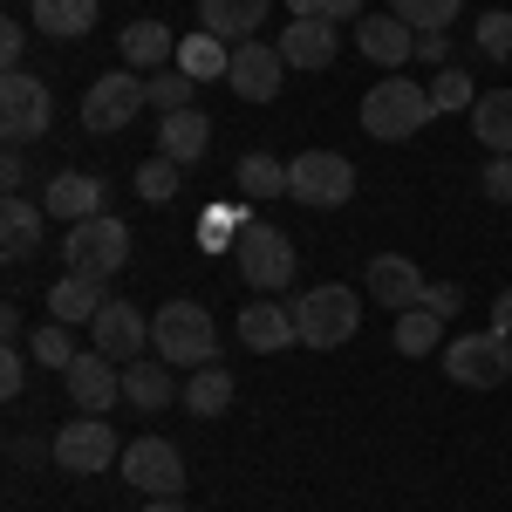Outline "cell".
<instances>
[{"instance_id":"19","label":"cell","mask_w":512,"mask_h":512,"mask_svg":"<svg viewBox=\"0 0 512 512\" xmlns=\"http://www.w3.org/2000/svg\"><path fill=\"white\" fill-rule=\"evenodd\" d=\"M117 48H123V69H137V76H164V62H178V35L164 21H130Z\"/></svg>"},{"instance_id":"31","label":"cell","mask_w":512,"mask_h":512,"mask_svg":"<svg viewBox=\"0 0 512 512\" xmlns=\"http://www.w3.org/2000/svg\"><path fill=\"white\" fill-rule=\"evenodd\" d=\"M437 342H444V315H431V308H403L396 315V355H431Z\"/></svg>"},{"instance_id":"38","label":"cell","mask_w":512,"mask_h":512,"mask_svg":"<svg viewBox=\"0 0 512 512\" xmlns=\"http://www.w3.org/2000/svg\"><path fill=\"white\" fill-rule=\"evenodd\" d=\"M294 21H362V0H294Z\"/></svg>"},{"instance_id":"18","label":"cell","mask_w":512,"mask_h":512,"mask_svg":"<svg viewBox=\"0 0 512 512\" xmlns=\"http://www.w3.org/2000/svg\"><path fill=\"white\" fill-rule=\"evenodd\" d=\"M41 205H48V219L82 226V219H96V212H103V178H89V171H55V178H48V192H41Z\"/></svg>"},{"instance_id":"9","label":"cell","mask_w":512,"mask_h":512,"mask_svg":"<svg viewBox=\"0 0 512 512\" xmlns=\"http://www.w3.org/2000/svg\"><path fill=\"white\" fill-rule=\"evenodd\" d=\"M444 376L458 383V390H499L512 376V342L506 335H465V342H451L444 349Z\"/></svg>"},{"instance_id":"5","label":"cell","mask_w":512,"mask_h":512,"mask_svg":"<svg viewBox=\"0 0 512 512\" xmlns=\"http://www.w3.org/2000/svg\"><path fill=\"white\" fill-rule=\"evenodd\" d=\"M62 260H69V274H89V280L123 274V260H130V226H123V219H110V212H96V219L69 226Z\"/></svg>"},{"instance_id":"15","label":"cell","mask_w":512,"mask_h":512,"mask_svg":"<svg viewBox=\"0 0 512 512\" xmlns=\"http://www.w3.org/2000/svg\"><path fill=\"white\" fill-rule=\"evenodd\" d=\"M424 267L417 260H403V253H376L369 260V301H383L390 315H403V308H424Z\"/></svg>"},{"instance_id":"14","label":"cell","mask_w":512,"mask_h":512,"mask_svg":"<svg viewBox=\"0 0 512 512\" xmlns=\"http://www.w3.org/2000/svg\"><path fill=\"white\" fill-rule=\"evenodd\" d=\"M144 342H151V321H144V308H130V301H103V315L89 321V349L110 355V362H137Z\"/></svg>"},{"instance_id":"13","label":"cell","mask_w":512,"mask_h":512,"mask_svg":"<svg viewBox=\"0 0 512 512\" xmlns=\"http://www.w3.org/2000/svg\"><path fill=\"white\" fill-rule=\"evenodd\" d=\"M280 76H287V55H280L274 41H239V48H233L226 82H233L239 103H274V96H280Z\"/></svg>"},{"instance_id":"28","label":"cell","mask_w":512,"mask_h":512,"mask_svg":"<svg viewBox=\"0 0 512 512\" xmlns=\"http://www.w3.org/2000/svg\"><path fill=\"white\" fill-rule=\"evenodd\" d=\"M178 69H185L192 82H219L226 69H233V48H226L219 35H205V28H198V35L178 41Z\"/></svg>"},{"instance_id":"12","label":"cell","mask_w":512,"mask_h":512,"mask_svg":"<svg viewBox=\"0 0 512 512\" xmlns=\"http://www.w3.org/2000/svg\"><path fill=\"white\" fill-rule=\"evenodd\" d=\"M62 383H69V403H76L82 417H110V403H123V369L96 349H82L62 369Z\"/></svg>"},{"instance_id":"16","label":"cell","mask_w":512,"mask_h":512,"mask_svg":"<svg viewBox=\"0 0 512 512\" xmlns=\"http://www.w3.org/2000/svg\"><path fill=\"white\" fill-rule=\"evenodd\" d=\"M355 48H362L376 69L403 76V62L417 55V28H410V21H396V14H362V21H355Z\"/></svg>"},{"instance_id":"29","label":"cell","mask_w":512,"mask_h":512,"mask_svg":"<svg viewBox=\"0 0 512 512\" xmlns=\"http://www.w3.org/2000/svg\"><path fill=\"white\" fill-rule=\"evenodd\" d=\"M171 396H178L171 369H151L144 355H137V362H123V403H137V410H164Z\"/></svg>"},{"instance_id":"45","label":"cell","mask_w":512,"mask_h":512,"mask_svg":"<svg viewBox=\"0 0 512 512\" xmlns=\"http://www.w3.org/2000/svg\"><path fill=\"white\" fill-rule=\"evenodd\" d=\"M417 55H424V62H444V55H451V41H444V35H417Z\"/></svg>"},{"instance_id":"11","label":"cell","mask_w":512,"mask_h":512,"mask_svg":"<svg viewBox=\"0 0 512 512\" xmlns=\"http://www.w3.org/2000/svg\"><path fill=\"white\" fill-rule=\"evenodd\" d=\"M123 478L144 499H178L185 492V458H178L171 437H137V444H123Z\"/></svg>"},{"instance_id":"41","label":"cell","mask_w":512,"mask_h":512,"mask_svg":"<svg viewBox=\"0 0 512 512\" xmlns=\"http://www.w3.org/2000/svg\"><path fill=\"white\" fill-rule=\"evenodd\" d=\"M21 55H28V28L21 21H0V62H7V76L21 69Z\"/></svg>"},{"instance_id":"1","label":"cell","mask_w":512,"mask_h":512,"mask_svg":"<svg viewBox=\"0 0 512 512\" xmlns=\"http://www.w3.org/2000/svg\"><path fill=\"white\" fill-rule=\"evenodd\" d=\"M431 117H437L431 89L410 82V76H383L369 96H362V130H369L376 144H403V137H417Z\"/></svg>"},{"instance_id":"8","label":"cell","mask_w":512,"mask_h":512,"mask_svg":"<svg viewBox=\"0 0 512 512\" xmlns=\"http://www.w3.org/2000/svg\"><path fill=\"white\" fill-rule=\"evenodd\" d=\"M48 458H55L69 478H96V472H110V465H123V444H117V431H110L103 417H76V424L55 431Z\"/></svg>"},{"instance_id":"35","label":"cell","mask_w":512,"mask_h":512,"mask_svg":"<svg viewBox=\"0 0 512 512\" xmlns=\"http://www.w3.org/2000/svg\"><path fill=\"white\" fill-rule=\"evenodd\" d=\"M431 103H437V117H472V76L465 69H444V76L431 82Z\"/></svg>"},{"instance_id":"6","label":"cell","mask_w":512,"mask_h":512,"mask_svg":"<svg viewBox=\"0 0 512 512\" xmlns=\"http://www.w3.org/2000/svg\"><path fill=\"white\" fill-rule=\"evenodd\" d=\"M233 260H239V280H246L253 294H280V287L294 280V239L280 233V226H267V219H246Z\"/></svg>"},{"instance_id":"4","label":"cell","mask_w":512,"mask_h":512,"mask_svg":"<svg viewBox=\"0 0 512 512\" xmlns=\"http://www.w3.org/2000/svg\"><path fill=\"white\" fill-rule=\"evenodd\" d=\"M287 198L308 205V212H335L355 198V164L342 151H301L287 164Z\"/></svg>"},{"instance_id":"30","label":"cell","mask_w":512,"mask_h":512,"mask_svg":"<svg viewBox=\"0 0 512 512\" xmlns=\"http://www.w3.org/2000/svg\"><path fill=\"white\" fill-rule=\"evenodd\" d=\"M239 192L253 198V205H267V198L287 192V164L267 158V151H253V158H239Z\"/></svg>"},{"instance_id":"37","label":"cell","mask_w":512,"mask_h":512,"mask_svg":"<svg viewBox=\"0 0 512 512\" xmlns=\"http://www.w3.org/2000/svg\"><path fill=\"white\" fill-rule=\"evenodd\" d=\"M472 41H478V55H485V62H506V55H512V14H485Z\"/></svg>"},{"instance_id":"10","label":"cell","mask_w":512,"mask_h":512,"mask_svg":"<svg viewBox=\"0 0 512 512\" xmlns=\"http://www.w3.org/2000/svg\"><path fill=\"white\" fill-rule=\"evenodd\" d=\"M55 123V96H48V82L28 76V69H14V76H0V130H7V144H28Z\"/></svg>"},{"instance_id":"22","label":"cell","mask_w":512,"mask_h":512,"mask_svg":"<svg viewBox=\"0 0 512 512\" xmlns=\"http://www.w3.org/2000/svg\"><path fill=\"white\" fill-rule=\"evenodd\" d=\"M41 219H48V205H28L21 192H7V205H0V246H7V267L35 260V246H41Z\"/></svg>"},{"instance_id":"39","label":"cell","mask_w":512,"mask_h":512,"mask_svg":"<svg viewBox=\"0 0 512 512\" xmlns=\"http://www.w3.org/2000/svg\"><path fill=\"white\" fill-rule=\"evenodd\" d=\"M28 362H35V355H21V342H7V349H0V396H21V390H28Z\"/></svg>"},{"instance_id":"46","label":"cell","mask_w":512,"mask_h":512,"mask_svg":"<svg viewBox=\"0 0 512 512\" xmlns=\"http://www.w3.org/2000/svg\"><path fill=\"white\" fill-rule=\"evenodd\" d=\"M137 512H185V499H144Z\"/></svg>"},{"instance_id":"2","label":"cell","mask_w":512,"mask_h":512,"mask_svg":"<svg viewBox=\"0 0 512 512\" xmlns=\"http://www.w3.org/2000/svg\"><path fill=\"white\" fill-rule=\"evenodd\" d=\"M151 349L171 369H205V362H219V328L198 301H164L151 315Z\"/></svg>"},{"instance_id":"25","label":"cell","mask_w":512,"mask_h":512,"mask_svg":"<svg viewBox=\"0 0 512 512\" xmlns=\"http://www.w3.org/2000/svg\"><path fill=\"white\" fill-rule=\"evenodd\" d=\"M472 137H478V151L512 158V89H485L472 103Z\"/></svg>"},{"instance_id":"43","label":"cell","mask_w":512,"mask_h":512,"mask_svg":"<svg viewBox=\"0 0 512 512\" xmlns=\"http://www.w3.org/2000/svg\"><path fill=\"white\" fill-rule=\"evenodd\" d=\"M492 335H506V342H512V287L492 301Z\"/></svg>"},{"instance_id":"40","label":"cell","mask_w":512,"mask_h":512,"mask_svg":"<svg viewBox=\"0 0 512 512\" xmlns=\"http://www.w3.org/2000/svg\"><path fill=\"white\" fill-rule=\"evenodd\" d=\"M478 192L492 198V205H512V158H492L478 171Z\"/></svg>"},{"instance_id":"26","label":"cell","mask_w":512,"mask_h":512,"mask_svg":"<svg viewBox=\"0 0 512 512\" xmlns=\"http://www.w3.org/2000/svg\"><path fill=\"white\" fill-rule=\"evenodd\" d=\"M35 28L48 41H82L96 28V0H35Z\"/></svg>"},{"instance_id":"42","label":"cell","mask_w":512,"mask_h":512,"mask_svg":"<svg viewBox=\"0 0 512 512\" xmlns=\"http://www.w3.org/2000/svg\"><path fill=\"white\" fill-rule=\"evenodd\" d=\"M424 308H431V315H458V308H465V287H451V280H444V287H431V294H424Z\"/></svg>"},{"instance_id":"20","label":"cell","mask_w":512,"mask_h":512,"mask_svg":"<svg viewBox=\"0 0 512 512\" xmlns=\"http://www.w3.org/2000/svg\"><path fill=\"white\" fill-rule=\"evenodd\" d=\"M274 48L287 55V69H308V76H315V69H328V62L342 55V35H335V21H294Z\"/></svg>"},{"instance_id":"21","label":"cell","mask_w":512,"mask_h":512,"mask_svg":"<svg viewBox=\"0 0 512 512\" xmlns=\"http://www.w3.org/2000/svg\"><path fill=\"white\" fill-rule=\"evenodd\" d=\"M158 151L171 164H205V151H212V123H205V110H171V117L158 123Z\"/></svg>"},{"instance_id":"36","label":"cell","mask_w":512,"mask_h":512,"mask_svg":"<svg viewBox=\"0 0 512 512\" xmlns=\"http://www.w3.org/2000/svg\"><path fill=\"white\" fill-rule=\"evenodd\" d=\"M192 96H198V82L185 76V69H164V76H151V110H158V117H171V110H192Z\"/></svg>"},{"instance_id":"3","label":"cell","mask_w":512,"mask_h":512,"mask_svg":"<svg viewBox=\"0 0 512 512\" xmlns=\"http://www.w3.org/2000/svg\"><path fill=\"white\" fill-rule=\"evenodd\" d=\"M294 328H301L308 349H342V342H355V328H362V301H355V287H342V280L308 287V294L294 301Z\"/></svg>"},{"instance_id":"27","label":"cell","mask_w":512,"mask_h":512,"mask_svg":"<svg viewBox=\"0 0 512 512\" xmlns=\"http://www.w3.org/2000/svg\"><path fill=\"white\" fill-rule=\"evenodd\" d=\"M185 410H192V417H226V410H233V369H219V362L192 369V383H185Z\"/></svg>"},{"instance_id":"34","label":"cell","mask_w":512,"mask_h":512,"mask_svg":"<svg viewBox=\"0 0 512 512\" xmlns=\"http://www.w3.org/2000/svg\"><path fill=\"white\" fill-rule=\"evenodd\" d=\"M28 355H35V369H69L82 349L69 342V321H48V328H35V335H28Z\"/></svg>"},{"instance_id":"7","label":"cell","mask_w":512,"mask_h":512,"mask_svg":"<svg viewBox=\"0 0 512 512\" xmlns=\"http://www.w3.org/2000/svg\"><path fill=\"white\" fill-rule=\"evenodd\" d=\"M144 110H151V76L117 69V76H96V82H89V96H82V130L110 137V130H123V123H137Z\"/></svg>"},{"instance_id":"24","label":"cell","mask_w":512,"mask_h":512,"mask_svg":"<svg viewBox=\"0 0 512 512\" xmlns=\"http://www.w3.org/2000/svg\"><path fill=\"white\" fill-rule=\"evenodd\" d=\"M103 280H89V274H62L55 287H48V315L55 321H69V328H89V321L103 315Z\"/></svg>"},{"instance_id":"32","label":"cell","mask_w":512,"mask_h":512,"mask_svg":"<svg viewBox=\"0 0 512 512\" xmlns=\"http://www.w3.org/2000/svg\"><path fill=\"white\" fill-rule=\"evenodd\" d=\"M178 185H185V164H171L164 151L137 164V198H144V205H171V198H178Z\"/></svg>"},{"instance_id":"17","label":"cell","mask_w":512,"mask_h":512,"mask_svg":"<svg viewBox=\"0 0 512 512\" xmlns=\"http://www.w3.org/2000/svg\"><path fill=\"white\" fill-rule=\"evenodd\" d=\"M239 342L253 355H280V349H294L301 342V328H294V308H280V301H253V308H239Z\"/></svg>"},{"instance_id":"23","label":"cell","mask_w":512,"mask_h":512,"mask_svg":"<svg viewBox=\"0 0 512 512\" xmlns=\"http://www.w3.org/2000/svg\"><path fill=\"white\" fill-rule=\"evenodd\" d=\"M267 7L274 0H198V28L219 41H246V35H260Z\"/></svg>"},{"instance_id":"33","label":"cell","mask_w":512,"mask_h":512,"mask_svg":"<svg viewBox=\"0 0 512 512\" xmlns=\"http://www.w3.org/2000/svg\"><path fill=\"white\" fill-rule=\"evenodd\" d=\"M458 7H465V0H390V14L410 21L417 35H444V28L458 21Z\"/></svg>"},{"instance_id":"47","label":"cell","mask_w":512,"mask_h":512,"mask_svg":"<svg viewBox=\"0 0 512 512\" xmlns=\"http://www.w3.org/2000/svg\"><path fill=\"white\" fill-rule=\"evenodd\" d=\"M28 7H35V0H28Z\"/></svg>"},{"instance_id":"44","label":"cell","mask_w":512,"mask_h":512,"mask_svg":"<svg viewBox=\"0 0 512 512\" xmlns=\"http://www.w3.org/2000/svg\"><path fill=\"white\" fill-rule=\"evenodd\" d=\"M0 178H7V192H21V178H28V158H21V151H7V164H0Z\"/></svg>"}]
</instances>
